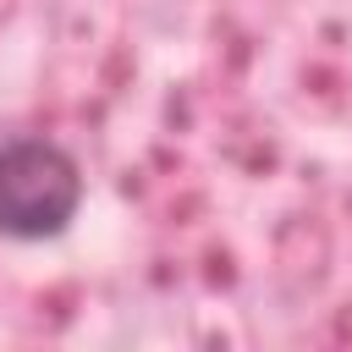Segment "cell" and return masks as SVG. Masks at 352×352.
I'll list each match as a JSON object with an SVG mask.
<instances>
[{
	"label": "cell",
	"mask_w": 352,
	"mask_h": 352,
	"mask_svg": "<svg viewBox=\"0 0 352 352\" xmlns=\"http://www.w3.org/2000/svg\"><path fill=\"white\" fill-rule=\"evenodd\" d=\"M82 209V170L50 138H6L0 143V236L50 242Z\"/></svg>",
	"instance_id": "6da1fadb"
}]
</instances>
